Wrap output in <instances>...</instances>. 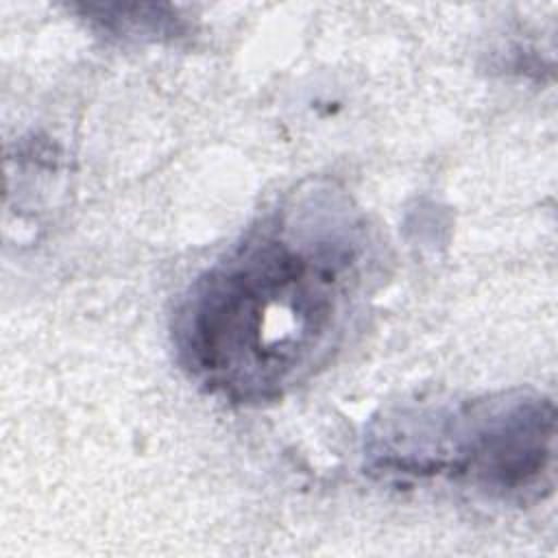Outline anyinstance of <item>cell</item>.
I'll return each instance as SVG.
<instances>
[{"mask_svg":"<svg viewBox=\"0 0 558 558\" xmlns=\"http://www.w3.org/2000/svg\"><path fill=\"white\" fill-rule=\"evenodd\" d=\"M549 399L504 395L456 408L403 412L373 434V469L390 475H449L499 495L534 488L554 462Z\"/></svg>","mask_w":558,"mask_h":558,"instance_id":"2","label":"cell"},{"mask_svg":"<svg viewBox=\"0 0 558 558\" xmlns=\"http://www.w3.org/2000/svg\"><path fill=\"white\" fill-rule=\"evenodd\" d=\"M368 264L351 201L329 185L299 190L190 283L172 320L179 364L229 403L286 397L340 349Z\"/></svg>","mask_w":558,"mask_h":558,"instance_id":"1","label":"cell"}]
</instances>
